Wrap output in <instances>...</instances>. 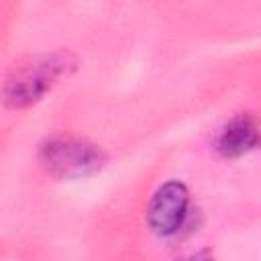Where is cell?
<instances>
[{"instance_id":"6da1fadb","label":"cell","mask_w":261,"mask_h":261,"mask_svg":"<svg viewBox=\"0 0 261 261\" xmlns=\"http://www.w3.org/2000/svg\"><path fill=\"white\" fill-rule=\"evenodd\" d=\"M75 67V57L67 51L43 55L29 65L18 67L4 84V102L10 108H27L39 102L59 77Z\"/></svg>"},{"instance_id":"7a4b0ae2","label":"cell","mask_w":261,"mask_h":261,"mask_svg":"<svg viewBox=\"0 0 261 261\" xmlns=\"http://www.w3.org/2000/svg\"><path fill=\"white\" fill-rule=\"evenodd\" d=\"M39 161L53 177L80 179L100 171L106 163V153L86 139L53 135L41 143Z\"/></svg>"},{"instance_id":"3957f363","label":"cell","mask_w":261,"mask_h":261,"mask_svg":"<svg viewBox=\"0 0 261 261\" xmlns=\"http://www.w3.org/2000/svg\"><path fill=\"white\" fill-rule=\"evenodd\" d=\"M190 216V192L177 181L161 184L149 206H147V224L157 237H175L188 222Z\"/></svg>"},{"instance_id":"277c9868","label":"cell","mask_w":261,"mask_h":261,"mask_svg":"<svg viewBox=\"0 0 261 261\" xmlns=\"http://www.w3.org/2000/svg\"><path fill=\"white\" fill-rule=\"evenodd\" d=\"M259 147H261V124L249 114H239L230 118L222 126L216 139L218 153L228 159L243 157Z\"/></svg>"}]
</instances>
